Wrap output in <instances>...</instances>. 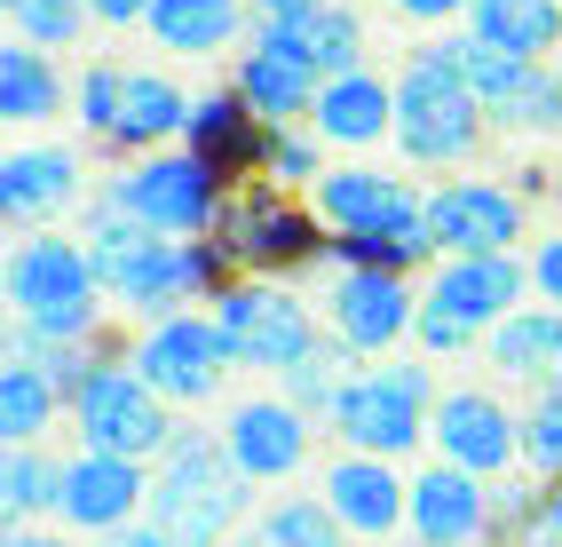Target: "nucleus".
Returning <instances> with one entry per match:
<instances>
[{
  "mask_svg": "<svg viewBox=\"0 0 562 547\" xmlns=\"http://www.w3.org/2000/svg\"><path fill=\"white\" fill-rule=\"evenodd\" d=\"M483 127H492V112L468 88L460 41H420L396 71V152L412 167H460L475 159Z\"/></svg>",
  "mask_w": 562,
  "mask_h": 547,
  "instance_id": "nucleus-1",
  "label": "nucleus"
},
{
  "mask_svg": "<svg viewBox=\"0 0 562 547\" xmlns=\"http://www.w3.org/2000/svg\"><path fill=\"white\" fill-rule=\"evenodd\" d=\"M254 477L231 460L214 428H175V445L159 453L151 468V524L175 539V547H222L246 516V492Z\"/></svg>",
  "mask_w": 562,
  "mask_h": 547,
  "instance_id": "nucleus-2",
  "label": "nucleus"
},
{
  "mask_svg": "<svg viewBox=\"0 0 562 547\" xmlns=\"http://www.w3.org/2000/svg\"><path fill=\"white\" fill-rule=\"evenodd\" d=\"M0 286H9V325H32L48 342H95L103 302H111L88 263V238H64V231L16 238L9 263H0Z\"/></svg>",
  "mask_w": 562,
  "mask_h": 547,
  "instance_id": "nucleus-3",
  "label": "nucleus"
},
{
  "mask_svg": "<svg viewBox=\"0 0 562 547\" xmlns=\"http://www.w3.org/2000/svg\"><path fill=\"white\" fill-rule=\"evenodd\" d=\"M436 373L420 357H389V365H364V373L341 381V397H333L325 428L341 436V453H381V460H404L412 445L428 436L436 421Z\"/></svg>",
  "mask_w": 562,
  "mask_h": 547,
  "instance_id": "nucleus-4",
  "label": "nucleus"
},
{
  "mask_svg": "<svg viewBox=\"0 0 562 547\" xmlns=\"http://www.w3.org/2000/svg\"><path fill=\"white\" fill-rule=\"evenodd\" d=\"M103 199L120 214H135L143 231H159V238H214V223H222V175H214V159L191 152V143L143 152L135 167H120L103 182Z\"/></svg>",
  "mask_w": 562,
  "mask_h": 547,
  "instance_id": "nucleus-5",
  "label": "nucleus"
},
{
  "mask_svg": "<svg viewBox=\"0 0 562 547\" xmlns=\"http://www.w3.org/2000/svg\"><path fill=\"white\" fill-rule=\"evenodd\" d=\"M71 428L88 453H127V460H159L175 445V405L135 373V357H103L71 397Z\"/></svg>",
  "mask_w": 562,
  "mask_h": 547,
  "instance_id": "nucleus-6",
  "label": "nucleus"
},
{
  "mask_svg": "<svg viewBox=\"0 0 562 547\" xmlns=\"http://www.w3.org/2000/svg\"><path fill=\"white\" fill-rule=\"evenodd\" d=\"M231 365H238V349H231V334H222V317L206 310H175V317H151L143 325V342H135V373L151 381L167 405H206V397L231 381Z\"/></svg>",
  "mask_w": 562,
  "mask_h": 547,
  "instance_id": "nucleus-7",
  "label": "nucleus"
},
{
  "mask_svg": "<svg viewBox=\"0 0 562 547\" xmlns=\"http://www.w3.org/2000/svg\"><path fill=\"white\" fill-rule=\"evenodd\" d=\"M214 317H222V334H231L238 365H261V373H285V365H302L317 349L310 302L278 278H231L214 294Z\"/></svg>",
  "mask_w": 562,
  "mask_h": 547,
  "instance_id": "nucleus-8",
  "label": "nucleus"
},
{
  "mask_svg": "<svg viewBox=\"0 0 562 547\" xmlns=\"http://www.w3.org/2000/svg\"><path fill=\"white\" fill-rule=\"evenodd\" d=\"M325 325L333 342H349L357 357L396 349L412 325H420V294H412L404 270H372V263H341L325 286Z\"/></svg>",
  "mask_w": 562,
  "mask_h": 547,
  "instance_id": "nucleus-9",
  "label": "nucleus"
},
{
  "mask_svg": "<svg viewBox=\"0 0 562 547\" xmlns=\"http://www.w3.org/2000/svg\"><path fill=\"white\" fill-rule=\"evenodd\" d=\"M56 516L71 532H127L135 516H151V477H143V460L127 453H71L64 460V500H56Z\"/></svg>",
  "mask_w": 562,
  "mask_h": 547,
  "instance_id": "nucleus-10",
  "label": "nucleus"
},
{
  "mask_svg": "<svg viewBox=\"0 0 562 547\" xmlns=\"http://www.w3.org/2000/svg\"><path fill=\"white\" fill-rule=\"evenodd\" d=\"M428 436L443 460L475 468V477H499V468L522 460V413H507V397H492V389H443Z\"/></svg>",
  "mask_w": 562,
  "mask_h": 547,
  "instance_id": "nucleus-11",
  "label": "nucleus"
},
{
  "mask_svg": "<svg viewBox=\"0 0 562 547\" xmlns=\"http://www.w3.org/2000/svg\"><path fill=\"white\" fill-rule=\"evenodd\" d=\"M428 231H436L443 254H515L522 199L507 191V182H483V175L436 182V191H428Z\"/></svg>",
  "mask_w": 562,
  "mask_h": 547,
  "instance_id": "nucleus-12",
  "label": "nucleus"
},
{
  "mask_svg": "<svg viewBox=\"0 0 562 547\" xmlns=\"http://www.w3.org/2000/svg\"><path fill=\"white\" fill-rule=\"evenodd\" d=\"M246 103H254V120H270V127H293V120H310L317 112V88H325V71L285 41L278 24H254V41L238 48V80H231Z\"/></svg>",
  "mask_w": 562,
  "mask_h": 547,
  "instance_id": "nucleus-13",
  "label": "nucleus"
},
{
  "mask_svg": "<svg viewBox=\"0 0 562 547\" xmlns=\"http://www.w3.org/2000/svg\"><path fill=\"white\" fill-rule=\"evenodd\" d=\"M522 294H531V263H522V254H443L420 302L452 310L475 334H492L507 310H522Z\"/></svg>",
  "mask_w": 562,
  "mask_h": 547,
  "instance_id": "nucleus-14",
  "label": "nucleus"
},
{
  "mask_svg": "<svg viewBox=\"0 0 562 547\" xmlns=\"http://www.w3.org/2000/svg\"><path fill=\"white\" fill-rule=\"evenodd\" d=\"M404 532L420 539V547H483L492 539V492H483L475 468L460 460H436L412 477V516Z\"/></svg>",
  "mask_w": 562,
  "mask_h": 547,
  "instance_id": "nucleus-15",
  "label": "nucleus"
},
{
  "mask_svg": "<svg viewBox=\"0 0 562 547\" xmlns=\"http://www.w3.org/2000/svg\"><path fill=\"white\" fill-rule=\"evenodd\" d=\"M222 445H231V460L254 484H285V477H302V460H310V413L293 405V397H246V405H231V421H222Z\"/></svg>",
  "mask_w": 562,
  "mask_h": 547,
  "instance_id": "nucleus-16",
  "label": "nucleus"
},
{
  "mask_svg": "<svg viewBox=\"0 0 562 547\" xmlns=\"http://www.w3.org/2000/svg\"><path fill=\"white\" fill-rule=\"evenodd\" d=\"M214 238L231 246V263L278 270V263H310V254H317V214L285 206L278 191H246V199H222Z\"/></svg>",
  "mask_w": 562,
  "mask_h": 547,
  "instance_id": "nucleus-17",
  "label": "nucleus"
},
{
  "mask_svg": "<svg viewBox=\"0 0 562 547\" xmlns=\"http://www.w3.org/2000/svg\"><path fill=\"white\" fill-rule=\"evenodd\" d=\"M325 507L349 524V539H389V532H404V516H412V484L396 477V460H381V453H341L325 468Z\"/></svg>",
  "mask_w": 562,
  "mask_h": 547,
  "instance_id": "nucleus-18",
  "label": "nucleus"
},
{
  "mask_svg": "<svg viewBox=\"0 0 562 547\" xmlns=\"http://www.w3.org/2000/svg\"><path fill=\"white\" fill-rule=\"evenodd\" d=\"M412 214H428V199L412 191L404 175H381V167H325L317 175V223H333L341 238L396 231Z\"/></svg>",
  "mask_w": 562,
  "mask_h": 547,
  "instance_id": "nucleus-19",
  "label": "nucleus"
},
{
  "mask_svg": "<svg viewBox=\"0 0 562 547\" xmlns=\"http://www.w3.org/2000/svg\"><path fill=\"white\" fill-rule=\"evenodd\" d=\"M80 191H88V167L64 143H16V152H0V214L24 223V231L64 214Z\"/></svg>",
  "mask_w": 562,
  "mask_h": 547,
  "instance_id": "nucleus-20",
  "label": "nucleus"
},
{
  "mask_svg": "<svg viewBox=\"0 0 562 547\" xmlns=\"http://www.w3.org/2000/svg\"><path fill=\"white\" fill-rule=\"evenodd\" d=\"M310 127H317L325 143H341V152H372L381 135H396V80H381L372 64L341 71V80H325Z\"/></svg>",
  "mask_w": 562,
  "mask_h": 547,
  "instance_id": "nucleus-21",
  "label": "nucleus"
},
{
  "mask_svg": "<svg viewBox=\"0 0 562 547\" xmlns=\"http://www.w3.org/2000/svg\"><path fill=\"white\" fill-rule=\"evenodd\" d=\"M483 357H492V373H507L522 389H562V310L554 302L507 310L492 334H483Z\"/></svg>",
  "mask_w": 562,
  "mask_h": 547,
  "instance_id": "nucleus-22",
  "label": "nucleus"
},
{
  "mask_svg": "<svg viewBox=\"0 0 562 547\" xmlns=\"http://www.w3.org/2000/svg\"><path fill=\"white\" fill-rule=\"evenodd\" d=\"M191 143L199 159H214V175L231 182V175H261V152H270V120H254V103L238 88H222V96H199L191 103Z\"/></svg>",
  "mask_w": 562,
  "mask_h": 547,
  "instance_id": "nucleus-23",
  "label": "nucleus"
},
{
  "mask_svg": "<svg viewBox=\"0 0 562 547\" xmlns=\"http://www.w3.org/2000/svg\"><path fill=\"white\" fill-rule=\"evenodd\" d=\"M191 135V96H182L167 71H127V103H120V152H175Z\"/></svg>",
  "mask_w": 562,
  "mask_h": 547,
  "instance_id": "nucleus-24",
  "label": "nucleus"
},
{
  "mask_svg": "<svg viewBox=\"0 0 562 547\" xmlns=\"http://www.w3.org/2000/svg\"><path fill=\"white\" fill-rule=\"evenodd\" d=\"M246 9H254V0H159L143 32H151L167 56H191L199 64V56H222L246 32Z\"/></svg>",
  "mask_w": 562,
  "mask_h": 547,
  "instance_id": "nucleus-25",
  "label": "nucleus"
},
{
  "mask_svg": "<svg viewBox=\"0 0 562 547\" xmlns=\"http://www.w3.org/2000/svg\"><path fill=\"white\" fill-rule=\"evenodd\" d=\"M56 112H64V64L9 32V48H0V120L9 127H41Z\"/></svg>",
  "mask_w": 562,
  "mask_h": 547,
  "instance_id": "nucleus-26",
  "label": "nucleus"
},
{
  "mask_svg": "<svg viewBox=\"0 0 562 547\" xmlns=\"http://www.w3.org/2000/svg\"><path fill=\"white\" fill-rule=\"evenodd\" d=\"M460 64H468V88L483 96L492 127H515V112H522V103H531V88L547 80V64H539V56L492 48V41H475V32H460Z\"/></svg>",
  "mask_w": 562,
  "mask_h": 547,
  "instance_id": "nucleus-27",
  "label": "nucleus"
},
{
  "mask_svg": "<svg viewBox=\"0 0 562 547\" xmlns=\"http://www.w3.org/2000/svg\"><path fill=\"white\" fill-rule=\"evenodd\" d=\"M468 32L515 56H547V48H562V0H475Z\"/></svg>",
  "mask_w": 562,
  "mask_h": 547,
  "instance_id": "nucleus-28",
  "label": "nucleus"
},
{
  "mask_svg": "<svg viewBox=\"0 0 562 547\" xmlns=\"http://www.w3.org/2000/svg\"><path fill=\"white\" fill-rule=\"evenodd\" d=\"M56 413H64V389L41 365H24V357L0 365V445H41L56 428Z\"/></svg>",
  "mask_w": 562,
  "mask_h": 547,
  "instance_id": "nucleus-29",
  "label": "nucleus"
},
{
  "mask_svg": "<svg viewBox=\"0 0 562 547\" xmlns=\"http://www.w3.org/2000/svg\"><path fill=\"white\" fill-rule=\"evenodd\" d=\"M278 32H285V41L325 71V80H341V71H357V64H364V16H357V9H341V0H325V9H310V16H285Z\"/></svg>",
  "mask_w": 562,
  "mask_h": 547,
  "instance_id": "nucleus-30",
  "label": "nucleus"
},
{
  "mask_svg": "<svg viewBox=\"0 0 562 547\" xmlns=\"http://www.w3.org/2000/svg\"><path fill=\"white\" fill-rule=\"evenodd\" d=\"M238 547H349V524L325 507V492H317V500L293 492V500H278V507H261Z\"/></svg>",
  "mask_w": 562,
  "mask_h": 547,
  "instance_id": "nucleus-31",
  "label": "nucleus"
},
{
  "mask_svg": "<svg viewBox=\"0 0 562 547\" xmlns=\"http://www.w3.org/2000/svg\"><path fill=\"white\" fill-rule=\"evenodd\" d=\"M56 500H64V460H48L41 445H9L0 453V516H9V532L32 524V516H48Z\"/></svg>",
  "mask_w": 562,
  "mask_h": 547,
  "instance_id": "nucleus-32",
  "label": "nucleus"
},
{
  "mask_svg": "<svg viewBox=\"0 0 562 547\" xmlns=\"http://www.w3.org/2000/svg\"><path fill=\"white\" fill-rule=\"evenodd\" d=\"M349 357H357L349 342H317L302 365H285L278 381H285V397H293V405H302V413L317 421V413H333V397H341V381H349Z\"/></svg>",
  "mask_w": 562,
  "mask_h": 547,
  "instance_id": "nucleus-33",
  "label": "nucleus"
},
{
  "mask_svg": "<svg viewBox=\"0 0 562 547\" xmlns=\"http://www.w3.org/2000/svg\"><path fill=\"white\" fill-rule=\"evenodd\" d=\"M0 16H9V32L32 41V48H71L80 24H95L88 0H0Z\"/></svg>",
  "mask_w": 562,
  "mask_h": 547,
  "instance_id": "nucleus-34",
  "label": "nucleus"
},
{
  "mask_svg": "<svg viewBox=\"0 0 562 547\" xmlns=\"http://www.w3.org/2000/svg\"><path fill=\"white\" fill-rule=\"evenodd\" d=\"M120 103H127V64H111V56L88 64L80 88H71V112H80V127L111 143V135H120Z\"/></svg>",
  "mask_w": 562,
  "mask_h": 547,
  "instance_id": "nucleus-35",
  "label": "nucleus"
},
{
  "mask_svg": "<svg viewBox=\"0 0 562 547\" xmlns=\"http://www.w3.org/2000/svg\"><path fill=\"white\" fill-rule=\"evenodd\" d=\"M522 460H531L547 484H562V389L531 397V413H522Z\"/></svg>",
  "mask_w": 562,
  "mask_h": 547,
  "instance_id": "nucleus-36",
  "label": "nucleus"
},
{
  "mask_svg": "<svg viewBox=\"0 0 562 547\" xmlns=\"http://www.w3.org/2000/svg\"><path fill=\"white\" fill-rule=\"evenodd\" d=\"M317 143L325 135H293V127H270V152H261V175H278V182H317Z\"/></svg>",
  "mask_w": 562,
  "mask_h": 547,
  "instance_id": "nucleus-37",
  "label": "nucleus"
},
{
  "mask_svg": "<svg viewBox=\"0 0 562 547\" xmlns=\"http://www.w3.org/2000/svg\"><path fill=\"white\" fill-rule=\"evenodd\" d=\"M412 334H420V349L428 357H452V349H468V342H483L475 325H460L452 310H436V302H420V325H412Z\"/></svg>",
  "mask_w": 562,
  "mask_h": 547,
  "instance_id": "nucleus-38",
  "label": "nucleus"
},
{
  "mask_svg": "<svg viewBox=\"0 0 562 547\" xmlns=\"http://www.w3.org/2000/svg\"><path fill=\"white\" fill-rule=\"evenodd\" d=\"M468 9H475V0H389V16H396V24H428V32L468 24Z\"/></svg>",
  "mask_w": 562,
  "mask_h": 547,
  "instance_id": "nucleus-39",
  "label": "nucleus"
},
{
  "mask_svg": "<svg viewBox=\"0 0 562 547\" xmlns=\"http://www.w3.org/2000/svg\"><path fill=\"white\" fill-rule=\"evenodd\" d=\"M531 294L562 310V231H554V238H539V254H531Z\"/></svg>",
  "mask_w": 562,
  "mask_h": 547,
  "instance_id": "nucleus-40",
  "label": "nucleus"
},
{
  "mask_svg": "<svg viewBox=\"0 0 562 547\" xmlns=\"http://www.w3.org/2000/svg\"><path fill=\"white\" fill-rule=\"evenodd\" d=\"M151 9H159V0H88V16H95V24H111V32L151 24Z\"/></svg>",
  "mask_w": 562,
  "mask_h": 547,
  "instance_id": "nucleus-41",
  "label": "nucleus"
},
{
  "mask_svg": "<svg viewBox=\"0 0 562 547\" xmlns=\"http://www.w3.org/2000/svg\"><path fill=\"white\" fill-rule=\"evenodd\" d=\"M325 0H254V24H285V16H310Z\"/></svg>",
  "mask_w": 562,
  "mask_h": 547,
  "instance_id": "nucleus-42",
  "label": "nucleus"
},
{
  "mask_svg": "<svg viewBox=\"0 0 562 547\" xmlns=\"http://www.w3.org/2000/svg\"><path fill=\"white\" fill-rule=\"evenodd\" d=\"M111 547H175L159 524H127V532H111Z\"/></svg>",
  "mask_w": 562,
  "mask_h": 547,
  "instance_id": "nucleus-43",
  "label": "nucleus"
},
{
  "mask_svg": "<svg viewBox=\"0 0 562 547\" xmlns=\"http://www.w3.org/2000/svg\"><path fill=\"white\" fill-rule=\"evenodd\" d=\"M0 547H71V539H64V532H24V524H16V532L0 539Z\"/></svg>",
  "mask_w": 562,
  "mask_h": 547,
  "instance_id": "nucleus-44",
  "label": "nucleus"
},
{
  "mask_svg": "<svg viewBox=\"0 0 562 547\" xmlns=\"http://www.w3.org/2000/svg\"><path fill=\"white\" fill-rule=\"evenodd\" d=\"M547 532L562 539V484H547Z\"/></svg>",
  "mask_w": 562,
  "mask_h": 547,
  "instance_id": "nucleus-45",
  "label": "nucleus"
},
{
  "mask_svg": "<svg viewBox=\"0 0 562 547\" xmlns=\"http://www.w3.org/2000/svg\"><path fill=\"white\" fill-rule=\"evenodd\" d=\"M531 547H562V539H554V532H547V539H531Z\"/></svg>",
  "mask_w": 562,
  "mask_h": 547,
  "instance_id": "nucleus-46",
  "label": "nucleus"
},
{
  "mask_svg": "<svg viewBox=\"0 0 562 547\" xmlns=\"http://www.w3.org/2000/svg\"><path fill=\"white\" fill-rule=\"evenodd\" d=\"M554 80H562V71H554Z\"/></svg>",
  "mask_w": 562,
  "mask_h": 547,
  "instance_id": "nucleus-47",
  "label": "nucleus"
}]
</instances>
